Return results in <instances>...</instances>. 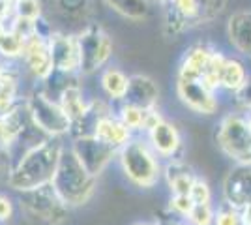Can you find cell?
<instances>
[{
  "instance_id": "6da1fadb",
  "label": "cell",
  "mask_w": 251,
  "mask_h": 225,
  "mask_svg": "<svg viewBox=\"0 0 251 225\" xmlns=\"http://www.w3.org/2000/svg\"><path fill=\"white\" fill-rule=\"evenodd\" d=\"M64 149L66 143L62 137H47L42 143L21 152V156L13 160L6 180L8 186L17 193L51 186Z\"/></svg>"
},
{
  "instance_id": "7a4b0ae2",
  "label": "cell",
  "mask_w": 251,
  "mask_h": 225,
  "mask_svg": "<svg viewBox=\"0 0 251 225\" xmlns=\"http://www.w3.org/2000/svg\"><path fill=\"white\" fill-rule=\"evenodd\" d=\"M96 180L98 178L92 176L77 160L70 145H66L58 161V169L52 178V188L62 199V203L70 208L86 204L96 192Z\"/></svg>"
},
{
  "instance_id": "3957f363",
  "label": "cell",
  "mask_w": 251,
  "mask_h": 225,
  "mask_svg": "<svg viewBox=\"0 0 251 225\" xmlns=\"http://www.w3.org/2000/svg\"><path fill=\"white\" fill-rule=\"evenodd\" d=\"M118 163L126 178L143 190L154 188L163 176L159 156L150 147L147 137L135 135L126 147L118 150Z\"/></svg>"
},
{
  "instance_id": "277c9868",
  "label": "cell",
  "mask_w": 251,
  "mask_h": 225,
  "mask_svg": "<svg viewBox=\"0 0 251 225\" xmlns=\"http://www.w3.org/2000/svg\"><path fill=\"white\" fill-rule=\"evenodd\" d=\"M229 0H171L163 8V32L176 38L186 30L212 23Z\"/></svg>"
},
{
  "instance_id": "5b68a950",
  "label": "cell",
  "mask_w": 251,
  "mask_h": 225,
  "mask_svg": "<svg viewBox=\"0 0 251 225\" xmlns=\"http://www.w3.org/2000/svg\"><path fill=\"white\" fill-rule=\"evenodd\" d=\"M19 208L21 214L34 225H62L70 216V206L62 203L52 184L19 193Z\"/></svg>"
},
{
  "instance_id": "8992f818",
  "label": "cell",
  "mask_w": 251,
  "mask_h": 225,
  "mask_svg": "<svg viewBox=\"0 0 251 225\" xmlns=\"http://www.w3.org/2000/svg\"><path fill=\"white\" fill-rule=\"evenodd\" d=\"M220 150L234 163H251V128L244 113H227L216 129Z\"/></svg>"
},
{
  "instance_id": "52a82bcc",
  "label": "cell",
  "mask_w": 251,
  "mask_h": 225,
  "mask_svg": "<svg viewBox=\"0 0 251 225\" xmlns=\"http://www.w3.org/2000/svg\"><path fill=\"white\" fill-rule=\"evenodd\" d=\"M26 109L30 113L34 126L42 131L45 137H64L72 131V120L64 113L60 103L49 98L42 88L32 90L25 100Z\"/></svg>"
},
{
  "instance_id": "ba28073f",
  "label": "cell",
  "mask_w": 251,
  "mask_h": 225,
  "mask_svg": "<svg viewBox=\"0 0 251 225\" xmlns=\"http://www.w3.org/2000/svg\"><path fill=\"white\" fill-rule=\"evenodd\" d=\"M81 68L79 74L90 75L101 70L113 56V40L100 23H88L77 34Z\"/></svg>"
},
{
  "instance_id": "9c48e42d",
  "label": "cell",
  "mask_w": 251,
  "mask_h": 225,
  "mask_svg": "<svg viewBox=\"0 0 251 225\" xmlns=\"http://www.w3.org/2000/svg\"><path fill=\"white\" fill-rule=\"evenodd\" d=\"M70 149L74 150L77 160L83 163V167L90 173L92 176H100L107 169L111 161L118 158V150L101 143L96 137H77L72 139Z\"/></svg>"
},
{
  "instance_id": "30bf717a",
  "label": "cell",
  "mask_w": 251,
  "mask_h": 225,
  "mask_svg": "<svg viewBox=\"0 0 251 225\" xmlns=\"http://www.w3.org/2000/svg\"><path fill=\"white\" fill-rule=\"evenodd\" d=\"M176 94L178 100L191 109L197 115H216L220 111V100L214 90L201 81H186V79H176Z\"/></svg>"
},
{
  "instance_id": "8fae6325",
  "label": "cell",
  "mask_w": 251,
  "mask_h": 225,
  "mask_svg": "<svg viewBox=\"0 0 251 225\" xmlns=\"http://www.w3.org/2000/svg\"><path fill=\"white\" fill-rule=\"evenodd\" d=\"M49 47H51V58L54 70L72 75L79 74L81 58H79L77 36L66 32H52V36L49 38Z\"/></svg>"
},
{
  "instance_id": "7c38bea8",
  "label": "cell",
  "mask_w": 251,
  "mask_h": 225,
  "mask_svg": "<svg viewBox=\"0 0 251 225\" xmlns=\"http://www.w3.org/2000/svg\"><path fill=\"white\" fill-rule=\"evenodd\" d=\"M223 201L236 208L251 204V163H236L223 178Z\"/></svg>"
},
{
  "instance_id": "4fadbf2b",
  "label": "cell",
  "mask_w": 251,
  "mask_h": 225,
  "mask_svg": "<svg viewBox=\"0 0 251 225\" xmlns=\"http://www.w3.org/2000/svg\"><path fill=\"white\" fill-rule=\"evenodd\" d=\"M23 62L26 66V70L30 72L38 81H45L52 74V58H51V47L49 40L42 38L38 34L30 36L25 43V51H23Z\"/></svg>"
},
{
  "instance_id": "5bb4252c",
  "label": "cell",
  "mask_w": 251,
  "mask_h": 225,
  "mask_svg": "<svg viewBox=\"0 0 251 225\" xmlns=\"http://www.w3.org/2000/svg\"><path fill=\"white\" fill-rule=\"evenodd\" d=\"M147 139L159 158L169 161L180 160L178 154L182 150V135H180V129L173 122L163 118L156 128L148 131Z\"/></svg>"
},
{
  "instance_id": "9a60e30c",
  "label": "cell",
  "mask_w": 251,
  "mask_h": 225,
  "mask_svg": "<svg viewBox=\"0 0 251 225\" xmlns=\"http://www.w3.org/2000/svg\"><path fill=\"white\" fill-rule=\"evenodd\" d=\"M157 100H159V88L154 83V79L141 74L129 77V86H127L124 103L135 105L143 111H152V109H157Z\"/></svg>"
},
{
  "instance_id": "2e32d148",
  "label": "cell",
  "mask_w": 251,
  "mask_h": 225,
  "mask_svg": "<svg viewBox=\"0 0 251 225\" xmlns=\"http://www.w3.org/2000/svg\"><path fill=\"white\" fill-rule=\"evenodd\" d=\"M216 49L208 47L206 43H197L191 45L186 54L182 56L180 66H178V79L186 81H201L202 75L208 68V62Z\"/></svg>"
},
{
  "instance_id": "e0dca14e",
  "label": "cell",
  "mask_w": 251,
  "mask_h": 225,
  "mask_svg": "<svg viewBox=\"0 0 251 225\" xmlns=\"http://www.w3.org/2000/svg\"><path fill=\"white\" fill-rule=\"evenodd\" d=\"M227 36L230 45L240 54L251 58V11L242 10L232 13L227 23Z\"/></svg>"
},
{
  "instance_id": "ac0fdd59",
  "label": "cell",
  "mask_w": 251,
  "mask_h": 225,
  "mask_svg": "<svg viewBox=\"0 0 251 225\" xmlns=\"http://www.w3.org/2000/svg\"><path fill=\"white\" fill-rule=\"evenodd\" d=\"M163 178L171 190V195H189L197 175L182 160H171L163 167Z\"/></svg>"
},
{
  "instance_id": "d6986e66",
  "label": "cell",
  "mask_w": 251,
  "mask_h": 225,
  "mask_svg": "<svg viewBox=\"0 0 251 225\" xmlns=\"http://www.w3.org/2000/svg\"><path fill=\"white\" fill-rule=\"evenodd\" d=\"M94 137L100 139L101 143H105V145L113 147V149L120 150L122 147H126L129 141L133 139L135 135L126 128L124 124H122V120L113 113V115H109V117H105L100 120L98 128H96Z\"/></svg>"
},
{
  "instance_id": "ffe728a7",
  "label": "cell",
  "mask_w": 251,
  "mask_h": 225,
  "mask_svg": "<svg viewBox=\"0 0 251 225\" xmlns=\"http://www.w3.org/2000/svg\"><path fill=\"white\" fill-rule=\"evenodd\" d=\"M94 0H54V11L62 21L70 25H88L94 13Z\"/></svg>"
},
{
  "instance_id": "44dd1931",
  "label": "cell",
  "mask_w": 251,
  "mask_h": 225,
  "mask_svg": "<svg viewBox=\"0 0 251 225\" xmlns=\"http://www.w3.org/2000/svg\"><path fill=\"white\" fill-rule=\"evenodd\" d=\"M250 75L251 74L248 72V68H246V64L242 60L234 58V56H227V60L223 64V70H221L220 88L236 94L242 86L248 83Z\"/></svg>"
},
{
  "instance_id": "7402d4cb",
  "label": "cell",
  "mask_w": 251,
  "mask_h": 225,
  "mask_svg": "<svg viewBox=\"0 0 251 225\" xmlns=\"http://www.w3.org/2000/svg\"><path fill=\"white\" fill-rule=\"evenodd\" d=\"M101 83V90L105 96L109 98L113 103H120L124 101L126 94H127V86H129V77L120 70V68H107L100 77Z\"/></svg>"
},
{
  "instance_id": "603a6c76",
  "label": "cell",
  "mask_w": 251,
  "mask_h": 225,
  "mask_svg": "<svg viewBox=\"0 0 251 225\" xmlns=\"http://www.w3.org/2000/svg\"><path fill=\"white\" fill-rule=\"evenodd\" d=\"M58 103H60V107L64 109V113L68 115V118H70L72 124H74V122H77V120L86 113L90 101L84 100V94H83V90H81V86L77 85V83H74V85H70L62 94H60Z\"/></svg>"
},
{
  "instance_id": "cb8c5ba5",
  "label": "cell",
  "mask_w": 251,
  "mask_h": 225,
  "mask_svg": "<svg viewBox=\"0 0 251 225\" xmlns=\"http://www.w3.org/2000/svg\"><path fill=\"white\" fill-rule=\"evenodd\" d=\"M17 94H19V75L15 70L6 68L0 77V115L10 113L15 105L21 103L17 100Z\"/></svg>"
},
{
  "instance_id": "d4e9b609",
  "label": "cell",
  "mask_w": 251,
  "mask_h": 225,
  "mask_svg": "<svg viewBox=\"0 0 251 225\" xmlns=\"http://www.w3.org/2000/svg\"><path fill=\"white\" fill-rule=\"evenodd\" d=\"M103 2L111 10H115L116 13L131 21H143L150 13L148 0H103Z\"/></svg>"
},
{
  "instance_id": "484cf974",
  "label": "cell",
  "mask_w": 251,
  "mask_h": 225,
  "mask_svg": "<svg viewBox=\"0 0 251 225\" xmlns=\"http://www.w3.org/2000/svg\"><path fill=\"white\" fill-rule=\"evenodd\" d=\"M147 113L148 111H143V109L135 107V105H129V103H124V101L118 103V109H116V117L122 120V124L131 133H143Z\"/></svg>"
},
{
  "instance_id": "4316f807",
  "label": "cell",
  "mask_w": 251,
  "mask_h": 225,
  "mask_svg": "<svg viewBox=\"0 0 251 225\" xmlns=\"http://www.w3.org/2000/svg\"><path fill=\"white\" fill-rule=\"evenodd\" d=\"M26 40H28V38H25L23 34L8 28L6 32L0 36V56L6 58V60L21 58Z\"/></svg>"
},
{
  "instance_id": "83f0119b",
  "label": "cell",
  "mask_w": 251,
  "mask_h": 225,
  "mask_svg": "<svg viewBox=\"0 0 251 225\" xmlns=\"http://www.w3.org/2000/svg\"><path fill=\"white\" fill-rule=\"evenodd\" d=\"M225 60H227V56L221 53V51H214V54H212V58H210V62H208V68H206V72H204L202 79H201V83H204V85L208 86L210 90H214V92L220 90L221 70H223Z\"/></svg>"
},
{
  "instance_id": "f1b7e54d",
  "label": "cell",
  "mask_w": 251,
  "mask_h": 225,
  "mask_svg": "<svg viewBox=\"0 0 251 225\" xmlns=\"http://www.w3.org/2000/svg\"><path fill=\"white\" fill-rule=\"evenodd\" d=\"M13 17L25 21H38L42 17V2L40 0H17L13 4Z\"/></svg>"
},
{
  "instance_id": "f546056e",
  "label": "cell",
  "mask_w": 251,
  "mask_h": 225,
  "mask_svg": "<svg viewBox=\"0 0 251 225\" xmlns=\"http://www.w3.org/2000/svg\"><path fill=\"white\" fill-rule=\"evenodd\" d=\"M216 208L214 204H195L191 214L186 218L188 225H214Z\"/></svg>"
},
{
  "instance_id": "4dcf8cb0",
  "label": "cell",
  "mask_w": 251,
  "mask_h": 225,
  "mask_svg": "<svg viewBox=\"0 0 251 225\" xmlns=\"http://www.w3.org/2000/svg\"><path fill=\"white\" fill-rule=\"evenodd\" d=\"M214 225H242L240 208H236V206H232V204L223 201V203L216 208Z\"/></svg>"
},
{
  "instance_id": "1f68e13d",
  "label": "cell",
  "mask_w": 251,
  "mask_h": 225,
  "mask_svg": "<svg viewBox=\"0 0 251 225\" xmlns=\"http://www.w3.org/2000/svg\"><path fill=\"white\" fill-rule=\"evenodd\" d=\"M193 206H195V203L189 195H171V199H169V210L175 216L184 218V220L191 214Z\"/></svg>"
},
{
  "instance_id": "d6a6232c",
  "label": "cell",
  "mask_w": 251,
  "mask_h": 225,
  "mask_svg": "<svg viewBox=\"0 0 251 225\" xmlns=\"http://www.w3.org/2000/svg\"><path fill=\"white\" fill-rule=\"evenodd\" d=\"M189 197L193 199L195 204H212V188H210V184L204 178L197 176V180H195L191 192H189Z\"/></svg>"
},
{
  "instance_id": "836d02e7",
  "label": "cell",
  "mask_w": 251,
  "mask_h": 225,
  "mask_svg": "<svg viewBox=\"0 0 251 225\" xmlns=\"http://www.w3.org/2000/svg\"><path fill=\"white\" fill-rule=\"evenodd\" d=\"M13 147H15V137H13V133H11L10 128H8L4 117L0 115V152L11 154V149H13Z\"/></svg>"
},
{
  "instance_id": "e575fe53",
  "label": "cell",
  "mask_w": 251,
  "mask_h": 225,
  "mask_svg": "<svg viewBox=\"0 0 251 225\" xmlns=\"http://www.w3.org/2000/svg\"><path fill=\"white\" fill-rule=\"evenodd\" d=\"M234 98H236V103L242 107V111H244V113H250L251 111V75H250V79H248V83L234 94Z\"/></svg>"
},
{
  "instance_id": "d590c367",
  "label": "cell",
  "mask_w": 251,
  "mask_h": 225,
  "mask_svg": "<svg viewBox=\"0 0 251 225\" xmlns=\"http://www.w3.org/2000/svg\"><path fill=\"white\" fill-rule=\"evenodd\" d=\"M13 212H15L13 201H11L8 195L0 193V224H4V222H10L11 218H13Z\"/></svg>"
},
{
  "instance_id": "8d00e7d4",
  "label": "cell",
  "mask_w": 251,
  "mask_h": 225,
  "mask_svg": "<svg viewBox=\"0 0 251 225\" xmlns=\"http://www.w3.org/2000/svg\"><path fill=\"white\" fill-rule=\"evenodd\" d=\"M13 17V4L8 0H0V19H11Z\"/></svg>"
},
{
  "instance_id": "74e56055",
  "label": "cell",
  "mask_w": 251,
  "mask_h": 225,
  "mask_svg": "<svg viewBox=\"0 0 251 225\" xmlns=\"http://www.w3.org/2000/svg\"><path fill=\"white\" fill-rule=\"evenodd\" d=\"M240 216H242V225H251V204L240 208Z\"/></svg>"
},
{
  "instance_id": "f35d334b",
  "label": "cell",
  "mask_w": 251,
  "mask_h": 225,
  "mask_svg": "<svg viewBox=\"0 0 251 225\" xmlns=\"http://www.w3.org/2000/svg\"><path fill=\"white\" fill-rule=\"evenodd\" d=\"M10 21L11 19H0V36L6 32L10 28Z\"/></svg>"
},
{
  "instance_id": "ab89813d",
  "label": "cell",
  "mask_w": 251,
  "mask_h": 225,
  "mask_svg": "<svg viewBox=\"0 0 251 225\" xmlns=\"http://www.w3.org/2000/svg\"><path fill=\"white\" fill-rule=\"evenodd\" d=\"M154 2H156V4H159L161 8H165V6H167V4L171 2V0H154Z\"/></svg>"
},
{
  "instance_id": "60d3db41",
  "label": "cell",
  "mask_w": 251,
  "mask_h": 225,
  "mask_svg": "<svg viewBox=\"0 0 251 225\" xmlns=\"http://www.w3.org/2000/svg\"><path fill=\"white\" fill-rule=\"evenodd\" d=\"M246 115V118H248V124H250V128H251V111L250 113H244Z\"/></svg>"
},
{
  "instance_id": "b9f144b4",
  "label": "cell",
  "mask_w": 251,
  "mask_h": 225,
  "mask_svg": "<svg viewBox=\"0 0 251 225\" xmlns=\"http://www.w3.org/2000/svg\"><path fill=\"white\" fill-rule=\"evenodd\" d=\"M133 225H159V224H150V222H139V224H133Z\"/></svg>"
},
{
  "instance_id": "7bdbcfd3",
  "label": "cell",
  "mask_w": 251,
  "mask_h": 225,
  "mask_svg": "<svg viewBox=\"0 0 251 225\" xmlns=\"http://www.w3.org/2000/svg\"><path fill=\"white\" fill-rule=\"evenodd\" d=\"M4 70H6V66L0 62V77H2V74H4Z\"/></svg>"
},
{
  "instance_id": "ee69618b",
  "label": "cell",
  "mask_w": 251,
  "mask_h": 225,
  "mask_svg": "<svg viewBox=\"0 0 251 225\" xmlns=\"http://www.w3.org/2000/svg\"><path fill=\"white\" fill-rule=\"evenodd\" d=\"M171 225H188L186 222H175V224H171Z\"/></svg>"
},
{
  "instance_id": "f6af8a7d",
  "label": "cell",
  "mask_w": 251,
  "mask_h": 225,
  "mask_svg": "<svg viewBox=\"0 0 251 225\" xmlns=\"http://www.w3.org/2000/svg\"><path fill=\"white\" fill-rule=\"evenodd\" d=\"M6 154H8V152H0V160H2V158H4Z\"/></svg>"
},
{
  "instance_id": "bcb514c9",
  "label": "cell",
  "mask_w": 251,
  "mask_h": 225,
  "mask_svg": "<svg viewBox=\"0 0 251 225\" xmlns=\"http://www.w3.org/2000/svg\"><path fill=\"white\" fill-rule=\"evenodd\" d=\"M8 2H11V4H15V2H17V0H8Z\"/></svg>"
}]
</instances>
